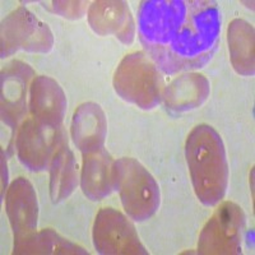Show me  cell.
I'll list each match as a JSON object with an SVG mask.
<instances>
[{"label":"cell","instance_id":"obj_1","mask_svg":"<svg viewBox=\"0 0 255 255\" xmlns=\"http://www.w3.org/2000/svg\"><path fill=\"white\" fill-rule=\"evenodd\" d=\"M138 31L152 61L166 74L203 68L220 42L221 14L211 0H145Z\"/></svg>","mask_w":255,"mask_h":255},{"label":"cell","instance_id":"obj_2","mask_svg":"<svg viewBox=\"0 0 255 255\" xmlns=\"http://www.w3.org/2000/svg\"><path fill=\"white\" fill-rule=\"evenodd\" d=\"M185 157L200 202L207 207L220 203L229 185V165L222 138L215 128L195 127L186 139Z\"/></svg>","mask_w":255,"mask_h":255},{"label":"cell","instance_id":"obj_3","mask_svg":"<svg viewBox=\"0 0 255 255\" xmlns=\"http://www.w3.org/2000/svg\"><path fill=\"white\" fill-rule=\"evenodd\" d=\"M111 179L129 217L143 222L156 213L159 207L158 184L136 159L124 157L115 161Z\"/></svg>","mask_w":255,"mask_h":255},{"label":"cell","instance_id":"obj_4","mask_svg":"<svg viewBox=\"0 0 255 255\" xmlns=\"http://www.w3.org/2000/svg\"><path fill=\"white\" fill-rule=\"evenodd\" d=\"M158 68L145 54L138 51L125 56L114 76L116 93L140 109H153L161 100Z\"/></svg>","mask_w":255,"mask_h":255},{"label":"cell","instance_id":"obj_5","mask_svg":"<svg viewBox=\"0 0 255 255\" xmlns=\"http://www.w3.org/2000/svg\"><path fill=\"white\" fill-rule=\"evenodd\" d=\"M245 215L241 207L225 202L206 223L199 236V254H240Z\"/></svg>","mask_w":255,"mask_h":255},{"label":"cell","instance_id":"obj_6","mask_svg":"<svg viewBox=\"0 0 255 255\" xmlns=\"http://www.w3.org/2000/svg\"><path fill=\"white\" fill-rule=\"evenodd\" d=\"M52 44L54 37L47 24L23 6L15 9L1 22V58L18 50L49 52Z\"/></svg>","mask_w":255,"mask_h":255},{"label":"cell","instance_id":"obj_7","mask_svg":"<svg viewBox=\"0 0 255 255\" xmlns=\"http://www.w3.org/2000/svg\"><path fill=\"white\" fill-rule=\"evenodd\" d=\"M65 140L68 138L61 128L54 129L29 118L18 129L15 139L18 158L31 171H44Z\"/></svg>","mask_w":255,"mask_h":255},{"label":"cell","instance_id":"obj_8","mask_svg":"<svg viewBox=\"0 0 255 255\" xmlns=\"http://www.w3.org/2000/svg\"><path fill=\"white\" fill-rule=\"evenodd\" d=\"M92 235L100 254H147L130 221L114 208H102L97 213Z\"/></svg>","mask_w":255,"mask_h":255},{"label":"cell","instance_id":"obj_9","mask_svg":"<svg viewBox=\"0 0 255 255\" xmlns=\"http://www.w3.org/2000/svg\"><path fill=\"white\" fill-rule=\"evenodd\" d=\"M35 76L29 65L19 60L6 63L1 69V120L12 130V138L27 114V90Z\"/></svg>","mask_w":255,"mask_h":255},{"label":"cell","instance_id":"obj_10","mask_svg":"<svg viewBox=\"0 0 255 255\" xmlns=\"http://www.w3.org/2000/svg\"><path fill=\"white\" fill-rule=\"evenodd\" d=\"M5 209L14 234V241L35 232L37 227L38 202L36 191L24 177L10 184L5 197Z\"/></svg>","mask_w":255,"mask_h":255},{"label":"cell","instance_id":"obj_11","mask_svg":"<svg viewBox=\"0 0 255 255\" xmlns=\"http://www.w3.org/2000/svg\"><path fill=\"white\" fill-rule=\"evenodd\" d=\"M67 97L55 79L38 76L29 86V111L44 125L60 129L67 111Z\"/></svg>","mask_w":255,"mask_h":255},{"label":"cell","instance_id":"obj_12","mask_svg":"<svg viewBox=\"0 0 255 255\" xmlns=\"http://www.w3.org/2000/svg\"><path fill=\"white\" fill-rule=\"evenodd\" d=\"M88 22L101 36L115 35L124 44L134 38V20L124 1H96L88 10Z\"/></svg>","mask_w":255,"mask_h":255},{"label":"cell","instance_id":"obj_13","mask_svg":"<svg viewBox=\"0 0 255 255\" xmlns=\"http://www.w3.org/2000/svg\"><path fill=\"white\" fill-rule=\"evenodd\" d=\"M72 138L82 153L100 151L104 148L108 124L101 106L95 102L81 105L73 115Z\"/></svg>","mask_w":255,"mask_h":255},{"label":"cell","instance_id":"obj_14","mask_svg":"<svg viewBox=\"0 0 255 255\" xmlns=\"http://www.w3.org/2000/svg\"><path fill=\"white\" fill-rule=\"evenodd\" d=\"M113 159L104 148L83 153L81 186L84 195L91 200H102L113 190Z\"/></svg>","mask_w":255,"mask_h":255},{"label":"cell","instance_id":"obj_15","mask_svg":"<svg viewBox=\"0 0 255 255\" xmlns=\"http://www.w3.org/2000/svg\"><path fill=\"white\" fill-rule=\"evenodd\" d=\"M208 95V79L197 73H189L179 77L163 91L166 106L175 111H188L199 108Z\"/></svg>","mask_w":255,"mask_h":255},{"label":"cell","instance_id":"obj_16","mask_svg":"<svg viewBox=\"0 0 255 255\" xmlns=\"http://www.w3.org/2000/svg\"><path fill=\"white\" fill-rule=\"evenodd\" d=\"M78 163L68 140L58 148L50 163V195L54 203L67 199L78 185Z\"/></svg>","mask_w":255,"mask_h":255},{"label":"cell","instance_id":"obj_17","mask_svg":"<svg viewBox=\"0 0 255 255\" xmlns=\"http://www.w3.org/2000/svg\"><path fill=\"white\" fill-rule=\"evenodd\" d=\"M232 67L241 76H254V28L247 20L234 19L229 26Z\"/></svg>","mask_w":255,"mask_h":255},{"label":"cell","instance_id":"obj_18","mask_svg":"<svg viewBox=\"0 0 255 255\" xmlns=\"http://www.w3.org/2000/svg\"><path fill=\"white\" fill-rule=\"evenodd\" d=\"M13 254H88L77 244L46 229L14 241Z\"/></svg>","mask_w":255,"mask_h":255},{"label":"cell","instance_id":"obj_19","mask_svg":"<svg viewBox=\"0 0 255 255\" xmlns=\"http://www.w3.org/2000/svg\"><path fill=\"white\" fill-rule=\"evenodd\" d=\"M52 10L65 18H81L86 12L84 1H52Z\"/></svg>","mask_w":255,"mask_h":255}]
</instances>
